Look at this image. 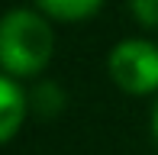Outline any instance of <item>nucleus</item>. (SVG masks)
Listing matches in <instances>:
<instances>
[{
  "label": "nucleus",
  "instance_id": "nucleus-1",
  "mask_svg": "<svg viewBox=\"0 0 158 155\" xmlns=\"http://www.w3.org/2000/svg\"><path fill=\"white\" fill-rule=\"evenodd\" d=\"M52 26L32 10H10L0 19V68L16 78H32L52 58Z\"/></svg>",
  "mask_w": 158,
  "mask_h": 155
},
{
  "label": "nucleus",
  "instance_id": "nucleus-2",
  "mask_svg": "<svg viewBox=\"0 0 158 155\" xmlns=\"http://www.w3.org/2000/svg\"><path fill=\"white\" fill-rule=\"evenodd\" d=\"M110 78L126 94H152L158 87V45L126 39L110 52Z\"/></svg>",
  "mask_w": 158,
  "mask_h": 155
},
{
  "label": "nucleus",
  "instance_id": "nucleus-3",
  "mask_svg": "<svg viewBox=\"0 0 158 155\" xmlns=\"http://www.w3.org/2000/svg\"><path fill=\"white\" fill-rule=\"evenodd\" d=\"M23 116H26V97L19 84L0 74V142L16 136V129L23 126Z\"/></svg>",
  "mask_w": 158,
  "mask_h": 155
},
{
  "label": "nucleus",
  "instance_id": "nucleus-4",
  "mask_svg": "<svg viewBox=\"0 0 158 155\" xmlns=\"http://www.w3.org/2000/svg\"><path fill=\"white\" fill-rule=\"evenodd\" d=\"M42 10L52 19H64V23H77V19H87L100 10L103 0H35Z\"/></svg>",
  "mask_w": 158,
  "mask_h": 155
},
{
  "label": "nucleus",
  "instance_id": "nucleus-5",
  "mask_svg": "<svg viewBox=\"0 0 158 155\" xmlns=\"http://www.w3.org/2000/svg\"><path fill=\"white\" fill-rule=\"evenodd\" d=\"M129 6L142 26H148V29L158 26V0H129Z\"/></svg>",
  "mask_w": 158,
  "mask_h": 155
},
{
  "label": "nucleus",
  "instance_id": "nucleus-6",
  "mask_svg": "<svg viewBox=\"0 0 158 155\" xmlns=\"http://www.w3.org/2000/svg\"><path fill=\"white\" fill-rule=\"evenodd\" d=\"M152 132H155V139H158V103H155V110H152Z\"/></svg>",
  "mask_w": 158,
  "mask_h": 155
}]
</instances>
